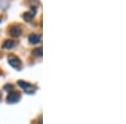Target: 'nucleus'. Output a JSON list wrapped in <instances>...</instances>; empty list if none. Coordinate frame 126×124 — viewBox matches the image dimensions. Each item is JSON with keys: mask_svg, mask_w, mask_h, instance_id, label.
<instances>
[{"mask_svg": "<svg viewBox=\"0 0 126 124\" xmlns=\"http://www.w3.org/2000/svg\"><path fill=\"white\" fill-rule=\"evenodd\" d=\"M15 46V42L12 40H7L4 41V43L3 44L2 47L6 50H10V49H13Z\"/></svg>", "mask_w": 126, "mask_h": 124, "instance_id": "nucleus-7", "label": "nucleus"}, {"mask_svg": "<svg viewBox=\"0 0 126 124\" xmlns=\"http://www.w3.org/2000/svg\"><path fill=\"white\" fill-rule=\"evenodd\" d=\"M35 13H36V9H32L30 11H29V12H26V13H24V16H23V18L24 19L26 20L27 22H30V20L32 19V18L34 17V14H35Z\"/></svg>", "mask_w": 126, "mask_h": 124, "instance_id": "nucleus-6", "label": "nucleus"}, {"mask_svg": "<svg viewBox=\"0 0 126 124\" xmlns=\"http://www.w3.org/2000/svg\"><path fill=\"white\" fill-rule=\"evenodd\" d=\"M8 61H9V64L10 66L15 69H20V67L22 66L21 60L15 55H9L8 56Z\"/></svg>", "mask_w": 126, "mask_h": 124, "instance_id": "nucleus-2", "label": "nucleus"}, {"mask_svg": "<svg viewBox=\"0 0 126 124\" xmlns=\"http://www.w3.org/2000/svg\"><path fill=\"white\" fill-rule=\"evenodd\" d=\"M0 98H1V93H0Z\"/></svg>", "mask_w": 126, "mask_h": 124, "instance_id": "nucleus-9", "label": "nucleus"}, {"mask_svg": "<svg viewBox=\"0 0 126 124\" xmlns=\"http://www.w3.org/2000/svg\"><path fill=\"white\" fill-rule=\"evenodd\" d=\"M40 40H41V36L37 34H31L29 36V41L32 44H38L40 41Z\"/></svg>", "mask_w": 126, "mask_h": 124, "instance_id": "nucleus-5", "label": "nucleus"}, {"mask_svg": "<svg viewBox=\"0 0 126 124\" xmlns=\"http://www.w3.org/2000/svg\"><path fill=\"white\" fill-rule=\"evenodd\" d=\"M0 22H1V21H0Z\"/></svg>", "mask_w": 126, "mask_h": 124, "instance_id": "nucleus-10", "label": "nucleus"}, {"mask_svg": "<svg viewBox=\"0 0 126 124\" xmlns=\"http://www.w3.org/2000/svg\"><path fill=\"white\" fill-rule=\"evenodd\" d=\"M20 98H21V96H20L19 92H18V91H11L7 96V101L8 103L14 104V103H17L20 100Z\"/></svg>", "mask_w": 126, "mask_h": 124, "instance_id": "nucleus-3", "label": "nucleus"}, {"mask_svg": "<svg viewBox=\"0 0 126 124\" xmlns=\"http://www.w3.org/2000/svg\"><path fill=\"white\" fill-rule=\"evenodd\" d=\"M32 55L35 57H41L42 56V47L35 48L32 51Z\"/></svg>", "mask_w": 126, "mask_h": 124, "instance_id": "nucleus-8", "label": "nucleus"}, {"mask_svg": "<svg viewBox=\"0 0 126 124\" xmlns=\"http://www.w3.org/2000/svg\"><path fill=\"white\" fill-rule=\"evenodd\" d=\"M18 85L23 89L24 92L28 93V94H34L36 91L35 86L29 82H26L24 81H18Z\"/></svg>", "mask_w": 126, "mask_h": 124, "instance_id": "nucleus-1", "label": "nucleus"}, {"mask_svg": "<svg viewBox=\"0 0 126 124\" xmlns=\"http://www.w3.org/2000/svg\"><path fill=\"white\" fill-rule=\"evenodd\" d=\"M9 33L14 37H19L22 33V29L19 25H13L10 28Z\"/></svg>", "mask_w": 126, "mask_h": 124, "instance_id": "nucleus-4", "label": "nucleus"}]
</instances>
